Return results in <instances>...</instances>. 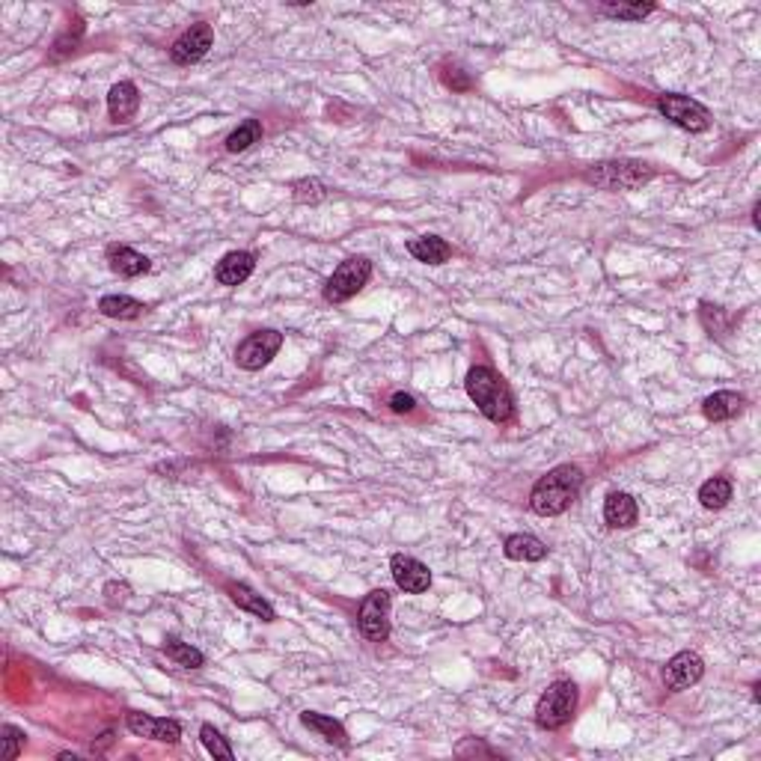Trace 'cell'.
Returning a JSON list of instances; mask_svg holds the SVG:
<instances>
[{
	"label": "cell",
	"mask_w": 761,
	"mask_h": 761,
	"mask_svg": "<svg viewBox=\"0 0 761 761\" xmlns=\"http://www.w3.org/2000/svg\"><path fill=\"white\" fill-rule=\"evenodd\" d=\"M583 485V470L574 464H559L547 476H541L530 491V509L541 518H556L574 503Z\"/></svg>",
	"instance_id": "obj_1"
},
{
	"label": "cell",
	"mask_w": 761,
	"mask_h": 761,
	"mask_svg": "<svg viewBox=\"0 0 761 761\" xmlns=\"http://www.w3.org/2000/svg\"><path fill=\"white\" fill-rule=\"evenodd\" d=\"M467 396L476 402V408L482 411V416H488L491 423L503 425L515 416V396L503 378H499L491 366H473L467 372Z\"/></svg>",
	"instance_id": "obj_2"
},
{
	"label": "cell",
	"mask_w": 761,
	"mask_h": 761,
	"mask_svg": "<svg viewBox=\"0 0 761 761\" xmlns=\"http://www.w3.org/2000/svg\"><path fill=\"white\" fill-rule=\"evenodd\" d=\"M654 170L646 161H627V158H618V161H601L595 164L592 170H586V182L595 188H604V190H637L646 182H651Z\"/></svg>",
	"instance_id": "obj_3"
},
{
	"label": "cell",
	"mask_w": 761,
	"mask_h": 761,
	"mask_svg": "<svg viewBox=\"0 0 761 761\" xmlns=\"http://www.w3.org/2000/svg\"><path fill=\"white\" fill-rule=\"evenodd\" d=\"M577 699H580V693H577L574 681H568V678L553 681L541 693L539 705H535V723H539V729L553 732V729H563L565 723H571V717H574V711H577Z\"/></svg>",
	"instance_id": "obj_4"
},
{
	"label": "cell",
	"mask_w": 761,
	"mask_h": 761,
	"mask_svg": "<svg viewBox=\"0 0 761 761\" xmlns=\"http://www.w3.org/2000/svg\"><path fill=\"white\" fill-rule=\"evenodd\" d=\"M372 277V262L366 256H351L339 262V268L330 273V280L325 283V301L330 304H345L363 289Z\"/></svg>",
	"instance_id": "obj_5"
},
{
	"label": "cell",
	"mask_w": 761,
	"mask_h": 761,
	"mask_svg": "<svg viewBox=\"0 0 761 761\" xmlns=\"http://www.w3.org/2000/svg\"><path fill=\"white\" fill-rule=\"evenodd\" d=\"M658 111L670 119V123H675L678 128H684V131H693V134L711 128L708 107L702 102H696V99H690V95H681V92H660L658 95Z\"/></svg>",
	"instance_id": "obj_6"
},
{
	"label": "cell",
	"mask_w": 761,
	"mask_h": 761,
	"mask_svg": "<svg viewBox=\"0 0 761 761\" xmlns=\"http://www.w3.org/2000/svg\"><path fill=\"white\" fill-rule=\"evenodd\" d=\"M280 348H283L280 330H256V333H250L244 342H238L235 363L247 369V372H259V369H265L273 357H277Z\"/></svg>",
	"instance_id": "obj_7"
},
{
	"label": "cell",
	"mask_w": 761,
	"mask_h": 761,
	"mask_svg": "<svg viewBox=\"0 0 761 761\" xmlns=\"http://www.w3.org/2000/svg\"><path fill=\"white\" fill-rule=\"evenodd\" d=\"M357 625H360V634L369 642H384L390 637V592L387 589H372L360 601Z\"/></svg>",
	"instance_id": "obj_8"
},
{
	"label": "cell",
	"mask_w": 761,
	"mask_h": 761,
	"mask_svg": "<svg viewBox=\"0 0 761 761\" xmlns=\"http://www.w3.org/2000/svg\"><path fill=\"white\" fill-rule=\"evenodd\" d=\"M214 42V30L211 24L199 21V24H190V27L178 36L170 48V59L176 66H190V63H199L202 57L209 54V48Z\"/></svg>",
	"instance_id": "obj_9"
},
{
	"label": "cell",
	"mask_w": 761,
	"mask_h": 761,
	"mask_svg": "<svg viewBox=\"0 0 761 761\" xmlns=\"http://www.w3.org/2000/svg\"><path fill=\"white\" fill-rule=\"evenodd\" d=\"M125 725L131 734L149 737V741H158V744H178V737H182V723L178 720L149 717V713H140V711H128Z\"/></svg>",
	"instance_id": "obj_10"
},
{
	"label": "cell",
	"mask_w": 761,
	"mask_h": 761,
	"mask_svg": "<svg viewBox=\"0 0 761 761\" xmlns=\"http://www.w3.org/2000/svg\"><path fill=\"white\" fill-rule=\"evenodd\" d=\"M702 675H705V660H702L696 651H678L675 658L666 663L663 681L672 693H681V690L699 684Z\"/></svg>",
	"instance_id": "obj_11"
},
{
	"label": "cell",
	"mask_w": 761,
	"mask_h": 761,
	"mask_svg": "<svg viewBox=\"0 0 761 761\" xmlns=\"http://www.w3.org/2000/svg\"><path fill=\"white\" fill-rule=\"evenodd\" d=\"M390 571H392L396 586L402 592H408V595H423V592H428V586H432V571H428V565H423L420 559H413V556L396 553L390 559Z\"/></svg>",
	"instance_id": "obj_12"
},
{
	"label": "cell",
	"mask_w": 761,
	"mask_h": 761,
	"mask_svg": "<svg viewBox=\"0 0 761 761\" xmlns=\"http://www.w3.org/2000/svg\"><path fill=\"white\" fill-rule=\"evenodd\" d=\"M256 268V259L253 253H247V250H232V253H226L218 268H214V280L220 285H241L250 273Z\"/></svg>",
	"instance_id": "obj_13"
},
{
	"label": "cell",
	"mask_w": 761,
	"mask_h": 761,
	"mask_svg": "<svg viewBox=\"0 0 761 761\" xmlns=\"http://www.w3.org/2000/svg\"><path fill=\"white\" fill-rule=\"evenodd\" d=\"M639 518V506H637V499L630 497L627 491H613L610 497H606V503H604V520H606V527L610 530H627V527H634Z\"/></svg>",
	"instance_id": "obj_14"
},
{
	"label": "cell",
	"mask_w": 761,
	"mask_h": 761,
	"mask_svg": "<svg viewBox=\"0 0 761 761\" xmlns=\"http://www.w3.org/2000/svg\"><path fill=\"white\" fill-rule=\"evenodd\" d=\"M140 107V92L131 80H119L107 92V113H111L113 123H128V119H134Z\"/></svg>",
	"instance_id": "obj_15"
},
{
	"label": "cell",
	"mask_w": 761,
	"mask_h": 761,
	"mask_svg": "<svg viewBox=\"0 0 761 761\" xmlns=\"http://www.w3.org/2000/svg\"><path fill=\"white\" fill-rule=\"evenodd\" d=\"M741 411H744V396L741 392H732V390H720V392H713V396H708L705 402H702V413H705L711 423L734 420Z\"/></svg>",
	"instance_id": "obj_16"
},
{
	"label": "cell",
	"mask_w": 761,
	"mask_h": 761,
	"mask_svg": "<svg viewBox=\"0 0 761 761\" xmlns=\"http://www.w3.org/2000/svg\"><path fill=\"white\" fill-rule=\"evenodd\" d=\"M226 592H230V598H232L235 606H241V610L253 613L256 618H262V622H273V618H277L273 606L265 598H262L256 589H250L247 583H230Z\"/></svg>",
	"instance_id": "obj_17"
},
{
	"label": "cell",
	"mask_w": 761,
	"mask_h": 761,
	"mask_svg": "<svg viewBox=\"0 0 761 761\" xmlns=\"http://www.w3.org/2000/svg\"><path fill=\"white\" fill-rule=\"evenodd\" d=\"M408 253L416 262H425V265H444L452 256V247L440 235H420L408 241Z\"/></svg>",
	"instance_id": "obj_18"
},
{
	"label": "cell",
	"mask_w": 761,
	"mask_h": 761,
	"mask_svg": "<svg viewBox=\"0 0 761 761\" xmlns=\"http://www.w3.org/2000/svg\"><path fill=\"white\" fill-rule=\"evenodd\" d=\"M503 551H506L509 559H515V563H541V559L547 556L544 541L535 539V535H530V532L509 535V539L503 541Z\"/></svg>",
	"instance_id": "obj_19"
},
{
	"label": "cell",
	"mask_w": 761,
	"mask_h": 761,
	"mask_svg": "<svg viewBox=\"0 0 761 761\" xmlns=\"http://www.w3.org/2000/svg\"><path fill=\"white\" fill-rule=\"evenodd\" d=\"M107 259H111V268L119 277H140V273L149 271V259L125 244H113L107 250Z\"/></svg>",
	"instance_id": "obj_20"
},
{
	"label": "cell",
	"mask_w": 761,
	"mask_h": 761,
	"mask_svg": "<svg viewBox=\"0 0 761 761\" xmlns=\"http://www.w3.org/2000/svg\"><path fill=\"white\" fill-rule=\"evenodd\" d=\"M301 723L306 729H313L316 734L325 737L327 744H337V746H348V732H345V725L333 717H325V713H316V711H304L301 713Z\"/></svg>",
	"instance_id": "obj_21"
},
{
	"label": "cell",
	"mask_w": 761,
	"mask_h": 761,
	"mask_svg": "<svg viewBox=\"0 0 761 761\" xmlns=\"http://www.w3.org/2000/svg\"><path fill=\"white\" fill-rule=\"evenodd\" d=\"M732 479L729 476H713V479H708L705 485L699 488V503L711 509V511H720L729 506V499H732Z\"/></svg>",
	"instance_id": "obj_22"
},
{
	"label": "cell",
	"mask_w": 761,
	"mask_h": 761,
	"mask_svg": "<svg viewBox=\"0 0 761 761\" xmlns=\"http://www.w3.org/2000/svg\"><path fill=\"white\" fill-rule=\"evenodd\" d=\"M99 309H102V316H107V318L131 321V318H140L146 306H143L140 301H134V297H128V295H104L99 301Z\"/></svg>",
	"instance_id": "obj_23"
},
{
	"label": "cell",
	"mask_w": 761,
	"mask_h": 761,
	"mask_svg": "<svg viewBox=\"0 0 761 761\" xmlns=\"http://www.w3.org/2000/svg\"><path fill=\"white\" fill-rule=\"evenodd\" d=\"M164 651H166V658L176 660L178 666H185V670H199V666L206 663V654L190 646V642H182V639H176V637H166L164 639Z\"/></svg>",
	"instance_id": "obj_24"
},
{
	"label": "cell",
	"mask_w": 761,
	"mask_h": 761,
	"mask_svg": "<svg viewBox=\"0 0 761 761\" xmlns=\"http://www.w3.org/2000/svg\"><path fill=\"white\" fill-rule=\"evenodd\" d=\"M259 140H262V123L259 119H247V123H241L230 137H226V152H232V155L247 152Z\"/></svg>",
	"instance_id": "obj_25"
},
{
	"label": "cell",
	"mask_w": 761,
	"mask_h": 761,
	"mask_svg": "<svg viewBox=\"0 0 761 761\" xmlns=\"http://www.w3.org/2000/svg\"><path fill=\"white\" fill-rule=\"evenodd\" d=\"M598 12L606 18H618V21H642L654 12V4H601Z\"/></svg>",
	"instance_id": "obj_26"
},
{
	"label": "cell",
	"mask_w": 761,
	"mask_h": 761,
	"mask_svg": "<svg viewBox=\"0 0 761 761\" xmlns=\"http://www.w3.org/2000/svg\"><path fill=\"white\" fill-rule=\"evenodd\" d=\"M199 741H202V746L209 749V756H214V758H223V761H232L235 758V753H232V746L226 744V737L214 729V725H202L199 729Z\"/></svg>",
	"instance_id": "obj_27"
},
{
	"label": "cell",
	"mask_w": 761,
	"mask_h": 761,
	"mask_svg": "<svg viewBox=\"0 0 761 761\" xmlns=\"http://www.w3.org/2000/svg\"><path fill=\"white\" fill-rule=\"evenodd\" d=\"M0 741H4V758L6 761H16L24 749V741H27V734H24L18 725L6 723L4 729H0Z\"/></svg>",
	"instance_id": "obj_28"
},
{
	"label": "cell",
	"mask_w": 761,
	"mask_h": 761,
	"mask_svg": "<svg viewBox=\"0 0 761 761\" xmlns=\"http://www.w3.org/2000/svg\"><path fill=\"white\" fill-rule=\"evenodd\" d=\"M292 190H295L297 202H321L327 197V190H325V185L318 182V178H301V182L292 185Z\"/></svg>",
	"instance_id": "obj_29"
},
{
	"label": "cell",
	"mask_w": 761,
	"mask_h": 761,
	"mask_svg": "<svg viewBox=\"0 0 761 761\" xmlns=\"http://www.w3.org/2000/svg\"><path fill=\"white\" fill-rule=\"evenodd\" d=\"M390 408L396 411V413H411L416 408V399L411 396V392H392Z\"/></svg>",
	"instance_id": "obj_30"
},
{
	"label": "cell",
	"mask_w": 761,
	"mask_h": 761,
	"mask_svg": "<svg viewBox=\"0 0 761 761\" xmlns=\"http://www.w3.org/2000/svg\"><path fill=\"white\" fill-rule=\"evenodd\" d=\"M452 71H456V75H449V71H446V75H444L446 87H452V90H456V92H467V90L473 87V80H470L467 75H464V71H461L458 66L452 69Z\"/></svg>",
	"instance_id": "obj_31"
}]
</instances>
